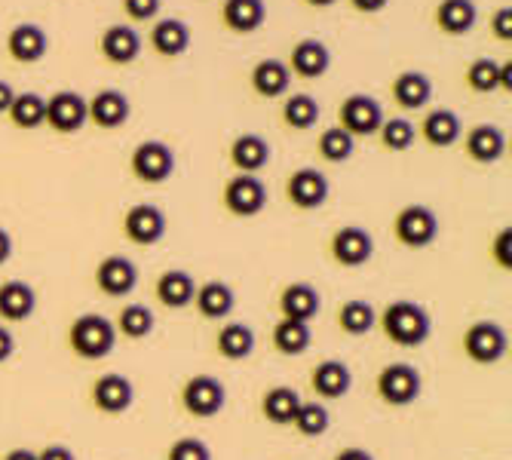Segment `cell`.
<instances>
[{
    "label": "cell",
    "mask_w": 512,
    "mask_h": 460,
    "mask_svg": "<svg viewBox=\"0 0 512 460\" xmlns=\"http://www.w3.org/2000/svg\"><path fill=\"white\" fill-rule=\"evenodd\" d=\"M463 151H467V157L473 163L491 166V163L503 160V154H506V135L494 123H479L467 132V138H463Z\"/></svg>",
    "instance_id": "20"
},
{
    "label": "cell",
    "mask_w": 512,
    "mask_h": 460,
    "mask_svg": "<svg viewBox=\"0 0 512 460\" xmlns=\"http://www.w3.org/2000/svg\"><path fill=\"white\" fill-rule=\"evenodd\" d=\"M221 203L230 215H237V218H255L264 212L267 206V188H264V181L258 175H234V178H227L224 184V191H221Z\"/></svg>",
    "instance_id": "7"
},
{
    "label": "cell",
    "mask_w": 512,
    "mask_h": 460,
    "mask_svg": "<svg viewBox=\"0 0 512 460\" xmlns=\"http://www.w3.org/2000/svg\"><path fill=\"white\" fill-rule=\"evenodd\" d=\"M332 194V184L325 178L319 169L313 166H304V169H295L289 178H286V200L301 209V212H313L319 209L325 200Z\"/></svg>",
    "instance_id": "11"
},
{
    "label": "cell",
    "mask_w": 512,
    "mask_h": 460,
    "mask_svg": "<svg viewBox=\"0 0 512 460\" xmlns=\"http://www.w3.org/2000/svg\"><path fill=\"white\" fill-rule=\"evenodd\" d=\"M13 258V237L0 227V264H7Z\"/></svg>",
    "instance_id": "53"
},
{
    "label": "cell",
    "mask_w": 512,
    "mask_h": 460,
    "mask_svg": "<svg viewBox=\"0 0 512 460\" xmlns=\"http://www.w3.org/2000/svg\"><path fill=\"white\" fill-rule=\"evenodd\" d=\"M378 138H381V145H384L387 151L402 154V151H408V148L417 142V126H414L411 120H405V117H390V120L381 123Z\"/></svg>",
    "instance_id": "42"
},
{
    "label": "cell",
    "mask_w": 512,
    "mask_h": 460,
    "mask_svg": "<svg viewBox=\"0 0 512 460\" xmlns=\"http://www.w3.org/2000/svg\"><path fill=\"white\" fill-rule=\"evenodd\" d=\"M467 86L473 92H479V96H485V92H494L500 86V65L494 59H476V62H470V68H467Z\"/></svg>",
    "instance_id": "43"
},
{
    "label": "cell",
    "mask_w": 512,
    "mask_h": 460,
    "mask_svg": "<svg viewBox=\"0 0 512 460\" xmlns=\"http://www.w3.org/2000/svg\"><path fill=\"white\" fill-rule=\"evenodd\" d=\"M163 7V0H123V13L132 22H151Z\"/></svg>",
    "instance_id": "45"
},
{
    "label": "cell",
    "mask_w": 512,
    "mask_h": 460,
    "mask_svg": "<svg viewBox=\"0 0 512 460\" xmlns=\"http://www.w3.org/2000/svg\"><path fill=\"white\" fill-rule=\"evenodd\" d=\"M129 114H132L129 96L120 89H99L96 96L86 99V123L99 129H120L126 126Z\"/></svg>",
    "instance_id": "15"
},
{
    "label": "cell",
    "mask_w": 512,
    "mask_h": 460,
    "mask_svg": "<svg viewBox=\"0 0 512 460\" xmlns=\"http://www.w3.org/2000/svg\"><path fill=\"white\" fill-rule=\"evenodd\" d=\"M13 353H16V338H13V332H10V329L0 326V365L10 362V359H13Z\"/></svg>",
    "instance_id": "50"
},
{
    "label": "cell",
    "mask_w": 512,
    "mask_h": 460,
    "mask_svg": "<svg viewBox=\"0 0 512 460\" xmlns=\"http://www.w3.org/2000/svg\"><path fill=\"white\" fill-rule=\"evenodd\" d=\"M384 123V108L378 105V99L365 96V92H356V96H347L338 108V126L353 135V138H368L378 135Z\"/></svg>",
    "instance_id": "9"
},
{
    "label": "cell",
    "mask_w": 512,
    "mask_h": 460,
    "mask_svg": "<svg viewBox=\"0 0 512 460\" xmlns=\"http://www.w3.org/2000/svg\"><path fill=\"white\" fill-rule=\"evenodd\" d=\"M7 114L16 129H40L46 120V99L37 96V92H16Z\"/></svg>",
    "instance_id": "40"
},
{
    "label": "cell",
    "mask_w": 512,
    "mask_h": 460,
    "mask_svg": "<svg viewBox=\"0 0 512 460\" xmlns=\"http://www.w3.org/2000/svg\"><path fill=\"white\" fill-rule=\"evenodd\" d=\"M329 255L335 264L341 267H362L371 261V255H375V240H371V234L365 227H356V224H347V227H338L332 240H329Z\"/></svg>",
    "instance_id": "12"
},
{
    "label": "cell",
    "mask_w": 512,
    "mask_h": 460,
    "mask_svg": "<svg viewBox=\"0 0 512 460\" xmlns=\"http://www.w3.org/2000/svg\"><path fill=\"white\" fill-rule=\"evenodd\" d=\"M509 77H512V65L503 62V65H500V86H497V89L509 92V89H512V80H509Z\"/></svg>",
    "instance_id": "55"
},
{
    "label": "cell",
    "mask_w": 512,
    "mask_h": 460,
    "mask_svg": "<svg viewBox=\"0 0 512 460\" xmlns=\"http://www.w3.org/2000/svg\"><path fill=\"white\" fill-rule=\"evenodd\" d=\"M387 4L390 0H350V7L362 16H375V13L387 10Z\"/></svg>",
    "instance_id": "49"
},
{
    "label": "cell",
    "mask_w": 512,
    "mask_h": 460,
    "mask_svg": "<svg viewBox=\"0 0 512 460\" xmlns=\"http://www.w3.org/2000/svg\"><path fill=\"white\" fill-rule=\"evenodd\" d=\"M151 46L163 59H178L188 53V46H191V28L181 19H160L151 28Z\"/></svg>",
    "instance_id": "30"
},
{
    "label": "cell",
    "mask_w": 512,
    "mask_h": 460,
    "mask_svg": "<svg viewBox=\"0 0 512 460\" xmlns=\"http://www.w3.org/2000/svg\"><path fill=\"white\" fill-rule=\"evenodd\" d=\"M289 74L295 77H304V80H319L325 71L332 68V53H329V46H325L322 40L316 37H304L292 46V53H289Z\"/></svg>",
    "instance_id": "18"
},
{
    "label": "cell",
    "mask_w": 512,
    "mask_h": 460,
    "mask_svg": "<svg viewBox=\"0 0 512 460\" xmlns=\"http://www.w3.org/2000/svg\"><path fill=\"white\" fill-rule=\"evenodd\" d=\"M267 19L264 0H224L221 4V22L234 34H255Z\"/></svg>",
    "instance_id": "29"
},
{
    "label": "cell",
    "mask_w": 512,
    "mask_h": 460,
    "mask_svg": "<svg viewBox=\"0 0 512 460\" xmlns=\"http://www.w3.org/2000/svg\"><path fill=\"white\" fill-rule=\"evenodd\" d=\"M138 286V267L126 255H108L96 267V289L108 298H126Z\"/></svg>",
    "instance_id": "17"
},
{
    "label": "cell",
    "mask_w": 512,
    "mask_h": 460,
    "mask_svg": "<svg viewBox=\"0 0 512 460\" xmlns=\"http://www.w3.org/2000/svg\"><path fill=\"white\" fill-rule=\"evenodd\" d=\"M46 50H50V37H46V31L34 22H19L16 28H10L7 34V53L13 62L19 65H34L46 56Z\"/></svg>",
    "instance_id": "19"
},
{
    "label": "cell",
    "mask_w": 512,
    "mask_h": 460,
    "mask_svg": "<svg viewBox=\"0 0 512 460\" xmlns=\"http://www.w3.org/2000/svg\"><path fill=\"white\" fill-rule=\"evenodd\" d=\"M393 237L405 249H427L439 237V218L421 203L402 206L393 218Z\"/></svg>",
    "instance_id": "4"
},
{
    "label": "cell",
    "mask_w": 512,
    "mask_h": 460,
    "mask_svg": "<svg viewBox=\"0 0 512 460\" xmlns=\"http://www.w3.org/2000/svg\"><path fill=\"white\" fill-rule=\"evenodd\" d=\"M378 326L384 338L396 347H421L433 335L430 313L414 301H390L378 313Z\"/></svg>",
    "instance_id": "1"
},
{
    "label": "cell",
    "mask_w": 512,
    "mask_h": 460,
    "mask_svg": "<svg viewBox=\"0 0 512 460\" xmlns=\"http://www.w3.org/2000/svg\"><path fill=\"white\" fill-rule=\"evenodd\" d=\"M37 460H77L68 445H46L37 451Z\"/></svg>",
    "instance_id": "48"
},
{
    "label": "cell",
    "mask_w": 512,
    "mask_h": 460,
    "mask_svg": "<svg viewBox=\"0 0 512 460\" xmlns=\"http://www.w3.org/2000/svg\"><path fill=\"white\" fill-rule=\"evenodd\" d=\"M194 292H197V280L188 270H163L154 283V295L166 310H184L194 304Z\"/></svg>",
    "instance_id": "21"
},
{
    "label": "cell",
    "mask_w": 512,
    "mask_h": 460,
    "mask_svg": "<svg viewBox=\"0 0 512 460\" xmlns=\"http://www.w3.org/2000/svg\"><path fill=\"white\" fill-rule=\"evenodd\" d=\"M4 460H37V451H31V448H13V451L4 454Z\"/></svg>",
    "instance_id": "54"
},
{
    "label": "cell",
    "mask_w": 512,
    "mask_h": 460,
    "mask_svg": "<svg viewBox=\"0 0 512 460\" xmlns=\"http://www.w3.org/2000/svg\"><path fill=\"white\" fill-rule=\"evenodd\" d=\"M249 80L261 99H279V96H286L292 86V74H289L286 62H279V59H261L252 68Z\"/></svg>",
    "instance_id": "32"
},
{
    "label": "cell",
    "mask_w": 512,
    "mask_h": 460,
    "mask_svg": "<svg viewBox=\"0 0 512 460\" xmlns=\"http://www.w3.org/2000/svg\"><path fill=\"white\" fill-rule=\"evenodd\" d=\"M114 329L129 341H145L154 332V310L148 304H123L114 319Z\"/></svg>",
    "instance_id": "37"
},
{
    "label": "cell",
    "mask_w": 512,
    "mask_h": 460,
    "mask_svg": "<svg viewBox=\"0 0 512 460\" xmlns=\"http://www.w3.org/2000/svg\"><path fill=\"white\" fill-rule=\"evenodd\" d=\"M99 53L111 65H120V68L132 65L138 56H142V37H138V31L129 25H111L99 37Z\"/></svg>",
    "instance_id": "22"
},
{
    "label": "cell",
    "mask_w": 512,
    "mask_h": 460,
    "mask_svg": "<svg viewBox=\"0 0 512 460\" xmlns=\"http://www.w3.org/2000/svg\"><path fill=\"white\" fill-rule=\"evenodd\" d=\"M421 390H424V378L411 362H390L375 378V393L390 408H405V405L417 402Z\"/></svg>",
    "instance_id": "3"
},
{
    "label": "cell",
    "mask_w": 512,
    "mask_h": 460,
    "mask_svg": "<svg viewBox=\"0 0 512 460\" xmlns=\"http://www.w3.org/2000/svg\"><path fill=\"white\" fill-rule=\"evenodd\" d=\"M129 169H132V175L142 184H163L175 172V154H172V148L166 142L148 138V142H142L132 151Z\"/></svg>",
    "instance_id": "8"
},
{
    "label": "cell",
    "mask_w": 512,
    "mask_h": 460,
    "mask_svg": "<svg viewBox=\"0 0 512 460\" xmlns=\"http://www.w3.org/2000/svg\"><path fill=\"white\" fill-rule=\"evenodd\" d=\"M181 408L191 414L197 421H209L215 414L224 411L227 405V390L218 378L212 375H194L181 384Z\"/></svg>",
    "instance_id": "6"
},
{
    "label": "cell",
    "mask_w": 512,
    "mask_h": 460,
    "mask_svg": "<svg viewBox=\"0 0 512 460\" xmlns=\"http://www.w3.org/2000/svg\"><path fill=\"white\" fill-rule=\"evenodd\" d=\"M319 102L313 96H307V92H295V96H289L283 102V111H279V117H283V123L295 132H307L319 123Z\"/></svg>",
    "instance_id": "38"
},
{
    "label": "cell",
    "mask_w": 512,
    "mask_h": 460,
    "mask_svg": "<svg viewBox=\"0 0 512 460\" xmlns=\"http://www.w3.org/2000/svg\"><path fill=\"white\" fill-rule=\"evenodd\" d=\"M215 350L227 362H243L255 350V332L246 326V322H227V326H221L215 335Z\"/></svg>",
    "instance_id": "34"
},
{
    "label": "cell",
    "mask_w": 512,
    "mask_h": 460,
    "mask_svg": "<svg viewBox=\"0 0 512 460\" xmlns=\"http://www.w3.org/2000/svg\"><path fill=\"white\" fill-rule=\"evenodd\" d=\"M329 424H332V414L322 402H301L295 421H292L295 433L304 439H319L325 430H329Z\"/></svg>",
    "instance_id": "41"
},
{
    "label": "cell",
    "mask_w": 512,
    "mask_h": 460,
    "mask_svg": "<svg viewBox=\"0 0 512 460\" xmlns=\"http://www.w3.org/2000/svg\"><path fill=\"white\" fill-rule=\"evenodd\" d=\"M123 237L132 246H154L166 237V215L151 203H138L123 215Z\"/></svg>",
    "instance_id": "14"
},
{
    "label": "cell",
    "mask_w": 512,
    "mask_h": 460,
    "mask_svg": "<svg viewBox=\"0 0 512 460\" xmlns=\"http://www.w3.org/2000/svg\"><path fill=\"white\" fill-rule=\"evenodd\" d=\"M194 307L203 319L218 322L224 316H230V310L237 307V295L224 280H206L203 286H197L194 292Z\"/></svg>",
    "instance_id": "28"
},
{
    "label": "cell",
    "mask_w": 512,
    "mask_h": 460,
    "mask_svg": "<svg viewBox=\"0 0 512 460\" xmlns=\"http://www.w3.org/2000/svg\"><path fill=\"white\" fill-rule=\"evenodd\" d=\"M166 460H212V451L203 439L197 436H181L169 445Z\"/></svg>",
    "instance_id": "44"
},
{
    "label": "cell",
    "mask_w": 512,
    "mask_h": 460,
    "mask_svg": "<svg viewBox=\"0 0 512 460\" xmlns=\"http://www.w3.org/2000/svg\"><path fill=\"white\" fill-rule=\"evenodd\" d=\"M117 344V329L114 322L102 313H83L68 326V347L80 359H105Z\"/></svg>",
    "instance_id": "2"
},
{
    "label": "cell",
    "mask_w": 512,
    "mask_h": 460,
    "mask_svg": "<svg viewBox=\"0 0 512 460\" xmlns=\"http://www.w3.org/2000/svg\"><path fill=\"white\" fill-rule=\"evenodd\" d=\"M316 151L325 163H347L353 154H356V138L347 135L341 126H329V129H322L319 138H316Z\"/></svg>",
    "instance_id": "39"
},
{
    "label": "cell",
    "mask_w": 512,
    "mask_h": 460,
    "mask_svg": "<svg viewBox=\"0 0 512 460\" xmlns=\"http://www.w3.org/2000/svg\"><path fill=\"white\" fill-rule=\"evenodd\" d=\"M460 347H463V353H467L470 362H476V365H494V362H500L506 356L509 338H506L500 322H494V319H476L473 326H467V332H463Z\"/></svg>",
    "instance_id": "5"
},
{
    "label": "cell",
    "mask_w": 512,
    "mask_h": 460,
    "mask_svg": "<svg viewBox=\"0 0 512 460\" xmlns=\"http://www.w3.org/2000/svg\"><path fill=\"white\" fill-rule=\"evenodd\" d=\"M491 34L500 43H509L512 40V10L509 7L494 10V16H491Z\"/></svg>",
    "instance_id": "47"
},
{
    "label": "cell",
    "mask_w": 512,
    "mask_h": 460,
    "mask_svg": "<svg viewBox=\"0 0 512 460\" xmlns=\"http://www.w3.org/2000/svg\"><path fill=\"white\" fill-rule=\"evenodd\" d=\"M332 460H375V457H371V451H365V448H341Z\"/></svg>",
    "instance_id": "52"
},
{
    "label": "cell",
    "mask_w": 512,
    "mask_h": 460,
    "mask_svg": "<svg viewBox=\"0 0 512 460\" xmlns=\"http://www.w3.org/2000/svg\"><path fill=\"white\" fill-rule=\"evenodd\" d=\"M86 123V99L74 89H59L46 99V120L43 126H50L59 135H74Z\"/></svg>",
    "instance_id": "13"
},
{
    "label": "cell",
    "mask_w": 512,
    "mask_h": 460,
    "mask_svg": "<svg viewBox=\"0 0 512 460\" xmlns=\"http://www.w3.org/2000/svg\"><path fill=\"white\" fill-rule=\"evenodd\" d=\"M13 99H16V89H13L7 80H0V114H7V111H10Z\"/></svg>",
    "instance_id": "51"
},
{
    "label": "cell",
    "mask_w": 512,
    "mask_h": 460,
    "mask_svg": "<svg viewBox=\"0 0 512 460\" xmlns=\"http://www.w3.org/2000/svg\"><path fill=\"white\" fill-rule=\"evenodd\" d=\"M37 310V292L22 283V280H10L0 286V319L4 322H25L31 319Z\"/></svg>",
    "instance_id": "31"
},
{
    "label": "cell",
    "mask_w": 512,
    "mask_h": 460,
    "mask_svg": "<svg viewBox=\"0 0 512 460\" xmlns=\"http://www.w3.org/2000/svg\"><path fill=\"white\" fill-rule=\"evenodd\" d=\"M353 387V372L344 359H322L313 365L310 372V390L325 399V402H335V399H344Z\"/></svg>",
    "instance_id": "16"
},
{
    "label": "cell",
    "mask_w": 512,
    "mask_h": 460,
    "mask_svg": "<svg viewBox=\"0 0 512 460\" xmlns=\"http://www.w3.org/2000/svg\"><path fill=\"white\" fill-rule=\"evenodd\" d=\"M335 322H338V329H341L344 335L362 338V335H368L371 329L378 326V310L371 307L368 301H362V298H353V301H344V304L338 307Z\"/></svg>",
    "instance_id": "36"
},
{
    "label": "cell",
    "mask_w": 512,
    "mask_h": 460,
    "mask_svg": "<svg viewBox=\"0 0 512 460\" xmlns=\"http://www.w3.org/2000/svg\"><path fill=\"white\" fill-rule=\"evenodd\" d=\"M301 393L295 387H286V384H276L270 387L264 396H261V418L273 427H292L295 414L301 408Z\"/></svg>",
    "instance_id": "26"
},
{
    "label": "cell",
    "mask_w": 512,
    "mask_h": 460,
    "mask_svg": "<svg viewBox=\"0 0 512 460\" xmlns=\"http://www.w3.org/2000/svg\"><path fill=\"white\" fill-rule=\"evenodd\" d=\"M227 157H230V166H234L237 172L258 175L270 163V145H267V138H261L255 132H243V135L234 138V142H230Z\"/></svg>",
    "instance_id": "23"
},
{
    "label": "cell",
    "mask_w": 512,
    "mask_h": 460,
    "mask_svg": "<svg viewBox=\"0 0 512 460\" xmlns=\"http://www.w3.org/2000/svg\"><path fill=\"white\" fill-rule=\"evenodd\" d=\"M307 7H313V10H325V7H332V4H338V0H304Z\"/></svg>",
    "instance_id": "56"
},
{
    "label": "cell",
    "mask_w": 512,
    "mask_h": 460,
    "mask_svg": "<svg viewBox=\"0 0 512 460\" xmlns=\"http://www.w3.org/2000/svg\"><path fill=\"white\" fill-rule=\"evenodd\" d=\"M273 350L283 356H301L313 344V329L310 322H295V319H279L270 332Z\"/></svg>",
    "instance_id": "35"
},
{
    "label": "cell",
    "mask_w": 512,
    "mask_h": 460,
    "mask_svg": "<svg viewBox=\"0 0 512 460\" xmlns=\"http://www.w3.org/2000/svg\"><path fill=\"white\" fill-rule=\"evenodd\" d=\"M479 19V7L473 0H439L436 10H433V22L442 34L451 37H463L476 28Z\"/></svg>",
    "instance_id": "25"
},
{
    "label": "cell",
    "mask_w": 512,
    "mask_h": 460,
    "mask_svg": "<svg viewBox=\"0 0 512 460\" xmlns=\"http://www.w3.org/2000/svg\"><path fill=\"white\" fill-rule=\"evenodd\" d=\"M322 307L319 292L310 283H289L276 298L279 319H295V322H310Z\"/></svg>",
    "instance_id": "24"
},
{
    "label": "cell",
    "mask_w": 512,
    "mask_h": 460,
    "mask_svg": "<svg viewBox=\"0 0 512 460\" xmlns=\"http://www.w3.org/2000/svg\"><path fill=\"white\" fill-rule=\"evenodd\" d=\"M463 126L460 117L448 108H433L427 111L424 123H421V138L430 148H451L457 138H460Z\"/></svg>",
    "instance_id": "33"
},
{
    "label": "cell",
    "mask_w": 512,
    "mask_h": 460,
    "mask_svg": "<svg viewBox=\"0 0 512 460\" xmlns=\"http://www.w3.org/2000/svg\"><path fill=\"white\" fill-rule=\"evenodd\" d=\"M390 96L405 111H421L433 99V80L424 71H402L390 83Z\"/></svg>",
    "instance_id": "27"
},
{
    "label": "cell",
    "mask_w": 512,
    "mask_h": 460,
    "mask_svg": "<svg viewBox=\"0 0 512 460\" xmlns=\"http://www.w3.org/2000/svg\"><path fill=\"white\" fill-rule=\"evenodd\" d=\"M89 402L99 414H108V418H117V414L129 411L135 402V387L126 375L120 372H108L102 378L92 381L89 387Z\"/></svg>",
    "instance_id": "10"
},
{
    "label": "cell",
    "mask_w": 512,
    "mask_h": 460,
    "mask_svg": "<svg viewBox=\"0 0 512 460\" xmlns=\"http://www.w3.org/2000/svg\"><path fill=\"white\" fill-rule=\"evenodd\" d=\"M491 255H494V264L500 267V270H512V230L509 227H503L500 234L494 237V243H491Z\"/></svg>",
    "instance_id": "46"
}]
</instances>
